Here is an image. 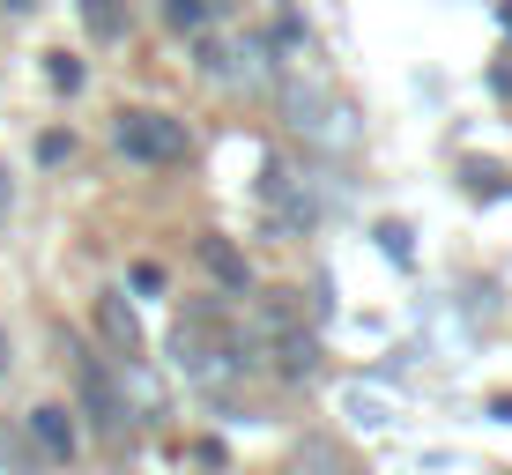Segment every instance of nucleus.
Segmentation results:
<instances>
[{
  "instance_id": "obj_1",
  "label": "nucleus",
  "mask_w": 512,
  "mask_h": 475,
  "mask_svg": "<svg viewBox=\"0 0 512 475\" xmlns=\"http://www.w3.org/2000/svg\"><path fill=\"white\" fill-rule=\"evenodd\" d=\"M171 357H179V372L201 386V394H231V379L260 372V342H253V334H231L216 305L179 312V327H171Z\"/></svg>"
},
{
  "instance_id": "obj_2",
  "label": "nucleus",
  "mask_w": 512,
  "mask_h": 475,
  "mask_svg": "<svg viewBox=\"0 0 512 475\" xmlns=\"http://www.w3.org/2000/svg\"><path fill=\"white\" fill-rule=\"evenodd\" d=\"M112 142H119V156H134V164H179V156L193 149V134H186V119L134 104V112L112 119Z\"/></svg>"
},
{
  "instance_id": "obj_3",
  "label": "nucleus",
  "mask_w": 512,
  "mask_h": 475,
  "mask_svg": "<svg viewBox=\"0 0 512 475\" xmlns=\"http://www.w3.org/2000/svg\"><path fill=\"white\" fill-rule=\"evenodd\" d=\"M75 357V386H82V416H90L97 438H127L134 409H127V386H119V372L104 357H90V349H67Z\"/></svg>"
},
{
  "instance_id": "obj_4",
  "label": "nucleus",
  "mask_w": 512,
  "mask_h": 475,
  "mask_svg": "<svg viewBox=\"0 0 512 475\" xmlns=\"http://www.w3.org/2000/svg\"><path fill=\"white\" fill-rule=\"evenodd\" d=\"M260 201H268V216H275V231H282V238H305L312 223H320V208H312L305 179H290L282 164H268V179H260Z\"/></svg>"
},
{
  "instance_id": "obj_5",
  "label": "nucleus",
  "mask_w": 512,
  "mask_h": 475,
  "mask_svg": "<svg viewBox=\"0 0 512 475\" xmlns=\"http://www.w3.org/2000/svg\"><path fill=\"white\" fill-rule=\"evenodd\" d=\"M97 334H104V349H112L119 364L141 357V320H134L127 290H104V297H97Z\"/></svg>"
},
{
  "instance_id": "obj_6",
  "label": "nucleus",
  "mask_w": 512,
  "mask_h": 475,
  "mask_svg": "<svg viewBox=\"0 0 512 475\" xmlns=\"http://www.w3.org/2000/svg\"><path fill=\"white\" fill-rule=\"evenodd\" d=\"M260 349L275 357V372H282V379H312V372H320V334H312L305 320L282 327V334H268Z\"/></svg>"
},
{
  "instance_id": "obj_7",
  "label": "nucleus",
  "mask_w": 512,
  "mask_h": 475,
  "mask_svg": "<svg viewBox=\"0 0 512 475\" xmlns=\"http://www.w3.org/2000/svg\"><path fill=\"white\" fill-rule=\"evenodd\" d=\"M201 268L216 275L231 297H253V268H245V253H238L231 238H201Z\"/></svg>"
},
{
  "instance_id": "obj_8",
  "label": "nucleus",
  "mask_w": 512,
  "mask_h": 475,
  "mask_svg": "<svg viewBox=\"0 0 512 475\" xmlns=\"http://www.w3.org/2000/svg\"><path fill=\"white\" fill-rule=\"evenodd\" d=\"M30 438H38L45 461H67V453H75V416H67L60 401H45V409H30Z\"/></svg>"
},
{
  "instance_id": "obj_9",
  "label": "nucleus",
  "mask_w": 512,
  "mask_h": 475,
  "mask_svg": "<svg viewBox=\"0 0 512 475\" xmlns=\"http://www.w3.org/2000/svg\"><path fill=\"white\" fill-rule=\"evenodd\" d=\"M297 320H305V305H297V290H268V297H253V342H268V334L297 327Z\"/></svg>"
},
{
  "instance_id": "obj_10",
  "label": "nucleus",
  "mask_w": 512,
  "mask_h": 475,
  "mask_svg": "<svg viewBox=\"0 0 512 475\" xmlns=\"http://www.w3.org/2000/svg\"><path fill=\"white\" fill-rule=\"evenodd\" d=\"M75 8H82V23H90L97 45H119V38H127V0H75Z\"/></svg>"
},
{
  "instance_id": "obj_11",
  "label": "nucleus",
  "mask_w": 512,
  "mask_h": 475,
  "mask_svg": "<svg viewBox=\"0 0 512 475\" xmlns=\"http://www.w3.org/2000/svg\"><path fill=\"white\" fill-rule=\"evenodd\" d=\"M297 475H349V461H342V446H327V438H305V446H297Z\"/></svg>"
},
{
  "instance_id": "obj_12",
  "label": "nucleus",
  "mask_w": 512,
  "mask_h": 475,
  "mask_svg": "<svg viewBox=\"0 0 512 475\" xmlns=\"http://www.w3.org/2000/svg\"><path fill=\"white\" fill-rule=\"evenodd\" d=\"M164 15H171V30H201L216 15V0H164Z\"/></svg>"
},
{
  "instance_id": "obj_13",
  "label": "nucleus",
  "mask_w": 512,
  "mask_h": 475,
  "mask_svg": "<svg viewBox=\"0 0 512 475\" xmlns=\"http://www.w3.org/2000/svg\"><path fill=\"white\" fill-rule=\"evenodd\" d=\"M45 82H52V90H82V60L52 52V60H45Z\"/></svg>"
},
{
  "instance_id": "obj_14",
  "label": "nucleus",
  "mask_w": 512,
  "mask_h": 475,
  "mask_svg": "<svg viewBox=\"0 0 512 475\" xmlns=\"http://www.w3.org/2000/svg\"><path fill=\"white\" fill-rule=\"evenodd\" d=\"M468 186L475 193H505V171L498 164H468Z\"/></svg>"
},
{
  "instance_id": "obj_15",
  "label": "nucleus",
  "mask_w": 512,
  "mask_h": 475,
  "mask_svg": "<svg viewBox=\"0 0 512 475\" xmlns=\"http://www.w3.org/2000/svg\"><path fill=\"white\" fill-rule=\"evenodd\" d=\"M379 238H386V253H394V260H409V231H401V223H379Z\"/></svg>"
},
{
  "instance_id": "obj_16",
  "label": "nucleus",
  "mask_w": 512,
  "mask_h": 475,
  "mask_svg": "<svg viewBox=\"0 0 512 475\" xmlns=\"http://www.w3.org/2000/svg\"><path fill=\"white\" fill-rule=\"evenodd\" d=\"M8 208H15V179H8V164H0V223H8Z\"/></svg>"
},
{
  "instance_id": "obj_17",
  "label": "nucleus",
  "mask_w": 512,
  "mask_h": 475,
  "mask_svg": "<svg viewBox=\"0 0 512 475\" xmlns=\"http://www.w3.org/2000/svg\"><path fill=\"white\" fill-rule=\"evenodd\" d=\"M0 372H8V334H0Z\"/></svg>"
},
{
  "instance_id": "obj_18",
  "label": "nucleus",
  "mask_w": 512,
  "mask_h": 475,
  "mask_svg": "<svg viewBox=\"0 0 512 475\" xmlns=\"http://www.w3.org/2000/svg\"><path fill=\"white\" fill-rule=\"evenodd\" d=\"M8 8H30V0H8Z\"/></svg>"
},
{
  "instance_id": "obj_19",
  "label": "nucleus",
  "mask_w": 512,
  "mask_h": 475,
  "mask_svg": "<svg viewBox=\"0 0 512 475\" xmlns=\"http://www.w3.org/2000/svg\"><path fill=\"white\" fill-rule=\"evenodd\" d=\"M216 8H223V0H216Z\"/></svg>"
}]
</instances>
